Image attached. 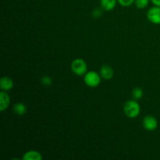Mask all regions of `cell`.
<instances>
[{"mask_svg":"<svg viewBox=\"0 0 160 160\" xmlns=\"http://www.w3.org/2000/svg\"><path fill=\"white\" fill-rule=\"evenodd\" d=\"M13 110L16 114L19 116H22L26 113L27 106L23 103H16L13 106Z\"/></svg>","mask_w":160,"mask_h":160,"instance_id":"obj_11","label":"cell"},{"mask_svg":"<svg viewBox=\"0 0 160 160\" xmlns=\"http://www.w3.org/2000/svg\"><path fill=\"white\" fill-rule=\"evenodd\" d=\"M150 0H135L134 4L138 9H145L148 6Z\"/></svg>","mask_w":160,"mask_h":160,"instance_id":"obj_13","label":"cell"},{"mask_svg":"<svg viewBox=\"0 0 160 160\" xmlns=\"http://www.w3.org/2000/svg\"><path fill=\"white\" fill-rule=\"evenodd\" d=\"M117 1L120 6H124V7H129L133 3H134L135 0H117Z\"/></svg>","mask_w":160,"mask_h":160,"instance_id":"obj_14","label":"cell"},{"mask_svg":"<svg viewBox=\"0 0 160 160\" xmlns=\"http://www.w3.org/2000/svg\"><path fill=\"white\" fill-rule=\"evenodd\" d=\"M101 75L95 71H89L84 75V81L87 86L90 88H96L101 83Z\"/></svg>","mask_w":160,"mask_h":160,"instance_id":"obj_3","label":"cell"},{"mask_svg":"<svg viewBox=\"0 0 160 160\" xmlns=\"http://www.w3.org/2000/svg\"><path fill=\"white\" fill-rule=\"evenodd\" d=\"M147 18L154 24H160V6H153L148 9Z\"/></svg>","mask_w":160,"mask_h":160,"instance_id":"obj_4","label":"cell"},{"mask_svg":"<svg viewBox=\"0 0 160 160\" xmlns=\"http://www.w3.org/2000/svg\"><path fill=\"white\" fill-rule=\"evenodd\" d=\"M100 75H101L102 78L109 81V80L112 79L113 77L114 70L110 66L103 65L100 69Z\"/></svg>","mask_w":160,"mask_h":160,"instance_id":"obj_6","label":"cell"},{"mask_svg":"<svg viewBox=\"0 0 160 160\" xmlns=\"http://www.w3.org/2000/svg\"><path fill=\"white\" fill-rule=\"evenodd\" d=\"M99 10H100L99 9H95V10H94V12H93V15H94V17H100V16H101L102 12H101V11H99Z\"/></svg>","mask_w":160,"mask_h":160,"instance_id":"obj_16","label":"cell"},{"mask_svg":"<svg viewBox=\"0 0 160 160\" xmlns=\"http://www.w3.org/2000/svg\"><path fill=\"white\" fill-rule=\"evenodd\" d=\"M42 83L45 86H51L52 84V80L50 77L45 76L42 78Z\"/></svg>","mask_w":160,"mask_h":160,"instance_id":"obj_15","label":"cell"},{"mask_svg":"<svg viewBox=\"0 0 160 160\" xmlns=\"http://www.w3.org/2000/svg\"><path fill=\"white\" fill-rule=\"evenodd\" d=\"M117 0H100V5L103 10L111 11L116 7Z\"/></svg>","mask_w":160,"mask_h":160,"instance_id":"obj_9","label":"cell"},{"mask_svg":"<svg viewBox=\"0 0 160 160\" xmlns=\"http://www.w3.org/2000/svg\"><path fill=\"white\" fill-rule=\"evenodd\" d=\"M125 115L131 119L136 118L141 112V107L136 100H129L123 106Z\"/></svg>","mask_w":160,"mask_h":160,"instance_id":"obj_1","label":"cell"},{"mask_svg":"<svg viewBox=\"0 0 160 160\" xmlns=\"http://www.w3.org/2000/svg\"><path fill=\"white\" fill-rule=\"evenodd\" d=\"M23 160H42V156L41 153L38 151L34 150H31L28 151L23 155Z\"/></svg>","mask_w":160,"mask_h":160,"instance_id":"obj_10","label":"cell"},{"mask_svg":"<svg viewBox=\"0 0 160 160\" xmlns=\"http://www.w3.org/2000/svg\"><path fill=\"white\" fill-rule=\"evenodd\" d=\"M132 96L134 98V100H139L143 96V90L140 88H136L133 90Z\"/></svg>","mask_w":160,"mask_h":160,"instance_id":"obj_12","label":"cell"},{"mask_svg":"<svg viewBox=\"0 0 160 160\" xmlns=\"http://www.w3.org/2000/svg\"><path fill=\"white\" fill-rule=\"evenodd\" d=\"M143 127L146 131H153L157 128L158 121L153 116L148 115L143 119Z\"/></svg>","mask_w":160,"mask_h":160,"instance_id":"obj_5","label":"cell"},{"mask_svg":"<svg viewBox=\"0 0 160 160\" xmlns=\"http://www.w3.org/2000/svg\"><path fill=\"white\" fill-rule=\"evenodd\" d=\"M0 88L2 91H9L13 88V81L9 77H3L0 80Z\"/></svg>","mask_w":160,"mask_h":160,"instance_id":"obj_8","label":"cell"},{"mask_svg":"<svg viewBox=\"0 0 160 160\" xmlns=\"http://www.w3.org/2000/svg\"><path fill=\"white\" fill-rule=\"evenodd\" d=\"M71 70L78 76H84L88 72V64L84 59H75L71 63Z\"/></svg>","mask_w":160,"mask_h":160,"instance_id":"obj_2","label":"cell"},{"mask_svg":"<svg viewBox=\"0 0 160 160\" xmlns=\"http://www.w3.org/2000/svg\"><path fill=\"white\" fill-rule=\"evenodd\" d=\"M151 2L154 4V6H160V0H151Z\"/></svg>","mask_w":160,"mask_h":160,"instance_id":"obj_17","label":"cell"},{"mask_svg":"<svg viewBox=\"0 0 160 160\" xmlns=\"http://www.w3.org/2000/svg\"><path fill=\"white\" fill-rule=\"evenodd\" d=\"M10 98L6 92H2L0 93V111L3 112L6 110L9 106Z\"/></svg>","mask_w":160,"mask_h":160,"instance_id":"obj_7","label":"cell"}]
</instances>
